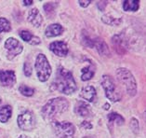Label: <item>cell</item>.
I'll return each instance as SVG.
<instances>
[{
	"mask_svg": "<svg viewBox=\"0 0 146 138\" xmlns=\"http://www.w3.org/2000/svg\"><path fill=\"white\" fill-rule=\"evenodd\" d=\"M116 76L120 82L126 88V91L127 94L129 96H134L137 91V84L131 72L127 69L119 68L116 70Z\"/></svg>",
	"mask_w": 146,
	"mask_h": 138,
	"instance_id": "3957f363",
	"label": "cell"
},
{
	"mask_svg": "<svg viewBox=\"0 0 146 138\" xmlns=\"http://www.w3.org/2000/svg\"><path fill=\"white\" fill-rule=\"evenodd\" d=\"M16 81L15 73L11 70L2 71L0 70V85L1 86H12Z\"/></svg>",
	"mask_w": 146,
	"mask_h": 138,
	"instance_id": "9c48e42d",
	"label": "cell"
},
{
	"mask_svg": "<svg viewBox=\"0 0 146 138\" xmlns=\"http://www.w3.org/2000/svg\"><path fill=\"white\" fill-rule=\"evenodd\" d=\"M93 76H94V71L91 69L90 66H87L82 69V76H81L82 80H84V81L90 80V79L93 77Z\"/></svg>",
	"mask_w": 146,
	"mask_h": 138,
	"instance_id": "d6986e66",
	"label": "cell"
},
{
	"mask_svg": "<svg viewBox=\"0 0 146 138\" xmlns=\"http://www.w3.org/2000/svg\"><path fill=\"white\" fill-rule=\"evenodd\" d=\"M30 43L32 45H37V44L40 43V39H39L37 37H33V38H32L31 41H30Z\"/></svg>",
	"mask_w": 146,
	"mask_h": 138,
	"instance_id": "4316f807",
	"label": "cell"
},
{
	"mask_svg": "<svg viewBox=\"0 0 146 138\" xmlns=\"http://www.w3.org/2000/svg\"><path fill=\"white\" fill-rule=\"evenodd\" d=\"M78 3H79V5L82 7V8H86V7H88L90 4V1H79Z\"/></svg>",
	"mask_w": 146,
	"mask_h": 138,
	"instance_id": "f1b7e54d",
	"label": "cell"
},
{
	"mask_svg": "<svg viewBox=\"0 0 146 138\" xmlns=\"http://www.w3.org/2000/svg\"><path fill=\"white\" fill-rule=\"evenodd\" d=\"M84 138H93V137H90V136H87V137H84Z\"/></svg>",
	"mask_w": 146,
	"mask_h": 138,
	"instance_id": "1f68e13d",
	"label": "cell"
},
{
	"mask_svg": "<svg viewBox=\"0 0 146 138\" xmlns=\"http://www.w3.org/2000/svg\"><path fill=\"white\" fill-rule=\"evenodd\" d=\"M63 32L62 26L59 23H54V24H50L46 30V36L48 37H57L60 36Z\"/></svg>",
	"mask_w": 146,
	"mask_h": 138,
	"instance_id": "5bb4252c",
	"label": "cell"
},
{
	"mask_svg": "<svg viewBox=\"0 0 146 138\" xmlns=\"http://www.w3.org/2000/svg\"><path fill=\"white\" fill-rule=\"evenodd\" d=\"M108 119H109V121H111V122H116L117 124H123L124 123V118L122 116H120L119 114H117V113L115 112H112V113H110V114L108 115Z\"/></svg>",
	"mask_w": 146,
	"mask_h": 138,
	"instance_id": "ffe728a7",
	"label": "cell"
},
{
	"mask_svg": "<svg viewBox=\"0 0 146 138\" xmlns=\"http://www.w3.org/2000/svg\"><path fill=\"white\" fill-rule=\"evenodd\" d=\"M28 21L33 24L35 27H39L42 24L43 22V18H42V15L40 12L38 11L37 9H32L29 12V16H28Z\"/></svg>",
	"mask_w": 146,
	"mask_h": 138,
	"instance_id": "7c38bea8",
	"label": "cell"
},
{
	"mask_svg": "<svg viewBox=\"0 0 146 138\" xmlns=\"http://www.w3.org/2000/svg\"><path fill=\"white\" fill-rule=\"evenodd\" d=\"M12 113V108L10 105H5L0 109V121L7 122L10 119Z\"/></svg>",
	"mask_w": 146,
	"mask_h": 138,
	"instance_id": "e0dca14e",
	"label": "cell"
},
{
	"mask_svg": "<svg viewBox=\"0 0 146 138\" xmlns=\"http://www.w3.org/2000/svg\"><path fill=\"white\" fill-rule=\"evenodd\" d=\"M53 128L59 138H74V127L70 122H55Z\"/></svg>",
	"mask_w": 146,
	"mask_h": 138,
	"instance_id": "8992f818",
	"label": "cell"
},
{
	"mask_svg": "<svg viewBox=\"0 0 146 138\" xmlns=\"http://www.w3.org/2000/svg\"><path fill=\"white\" fill-rule=\"evenodd\" d=\"M140 2L137 0H126L123 2V9L126 11H135L139 9Z\"/></svg>",
	"mask_w": 146,
	"mask_h": 138,
	"instance_id": "ac0fdd59",
	"label": "cell"
},
{
	"mask_svg": "<svg viewBox=\"0 0 146 138\" xmlns=\"http://www.w3.org/2000/svg\"><path fill=\"white\" fill-rule=\"evenodd\" d=\"M53 86L56 90L65 94H71L76 91V84L74 82L72 73L63 67H59Z\"/></svg>",
	"mask_w": 146,
	"mask_h": 138,
	"instance_id": "6da1fadb",
	"label": "cell"
},
{
	"mask_svg": "<svg viewBox=\"0 0 146 138\" xmlns=\"http://www.w3.org/2000/svg\"><path fill=\"white\" fill-rule=\"evenodd\" d=\"M44 9L48 14L51 13L55 9V4L54 3H47V4L44 5Z\"/></svg>",
	"mask_w": 146,
	"mask_h": 138,
	"instance_id": "cb8c5ba5",
	"label": "cell"
},
{
	"mask_svg": "<svg viewBox=\"0 0 146 138\" xmlns=\"http://www.w3.org/2000/svg\"><path fill=\"white\" fill-rule=\"evenodd\" d=\"M11 29V25L6 18H0V33L2 32H9Z\"/></svg>",
	"mask_w": 146,
	"mask_h": 138,
	"instance_id": "44dd1931",
	"label": "cell"
},
{
	"mask_svg": "<svg viewBox=\"0 0 146 138\" xmlns=\"http://www.w3.org/2000/svg\"><path fill=\"white\" fill-rule=\"evenodd\" d=\"M23 4H24V5H26V6H28V5H32V4H33V1H23Z\"/></svg>",
	"mask_w": 146,
	"mask_h": 138,
	"instance_id": "f546056e",
	"label": "cell"
},
{
	"mask_svg": "<svg viewBox=\"0 0 146 138\" xmlns=\"http://www.w3.org/2000/svg\"><path fill=\"white\" fill-rule=\"evenodd\" d=\"M49 49L56 55L63 57L68 53V47L62 41H56L49 45Z\"/></svg>",
	"mask_w": 146,
	"mask_h": 138,
	"instance_id": "30bf717a",
	"label": "cell"
},
{
	"mask_svg": "<svg viewBox=\"0 0 146 138\" xmlns=\"http://www.w3.org/2000/svg\"><path fill=\"white\" fill-rule=\"evenodd\" d=\"M68 108V101L65 98L58 97L49 100L42 108V115L45 119H53L62 114Z\"/></svg>",
	"mask_w": 146,
	"mask_h": 138,
	"instance_id": "7a4b0ae2",
	"label": "cell"
},
{
	"mask_svg": "<svg viewBox=\"0 0 146 138\" xmlns=\"http://www.w3.org/2000/svg\"><path fill=\"white\" fill-rule=\"evenodd\" d=\"M102 85L105 91L106 96L113 102H117L121 100V93L117 90L113 79L108 75H104L102 77Z\"/></svg>",
	"mask_w": 146,
	"mask_h": 138,
	"instance_id": "5b68a950",
	"label": "cell"
},
{
	"mask_svg": "<svg viewBox=\"0 0 146 138\" xmlns=\"http://www.w3.org/2000/svg\"><path fill=\"white\" fill-rule=\"evenodd\" d=\"M74 111H76V114H78L79 116H82V117H87L90 115V107H88V105H87L85 102H82V101H79L76 103V107H74Z\"/></svg>",
	"mask_w": 146,
	"mask_h": 138,
	"instance_id": "9a60e30c",
	"label": "cell"
},
{
	"mask_svg": "<svg viewBox=\"0 0 146 138\" xmlns=\"http://www.w3.org/2000/svg\"><path fill=\"white\" fill-rule=\"evenodd\" d=\"M19 138H29V137H28V136H26V135H21Z\"/></svg>",
	"mask_w": 146,
	"mask_h": 138,
	"instance_id": "4dcf8cb0",
	"label": "cell"
},
{
	"mask_svg": "<svg viewBox=\"0 0 146 138\" xmlns=\"http://www.w3.org/2000/svg\"><path fill=\"white\" fill-rule=\"evenodd\" d=\"M18 125L23 131H30L35 126V117L30 111H25L18 117Z\"/></svg>",
	"mask_w": 146,
	"mask_h": 138,
	"instance_id": "52a82bcc",
	"label": "cell"
},
{
	"mask_svg": "<svg viewBox=\"0 0 146 138\" xmlns=\"http://www.w3.org/2000/svg\"><path fill=\"white\" fill-rule=\"evenodd\" d=\"M93 47H95L98 49V51L102 55H109L110 51L108 46L106 45V43L102 39H96L93 40Z\"/></svg>",
	"mask_w": 146,
	"mask_h": 138,
	"instance_id": "2e32d148",
	"label": "cell"
},
{
	"mask_svg": "<svg viewBox=\"0 0 146 138\" xmlns=\"http://www.w3.org/2000/svg\"><path fill=\"white\" fill-rule=\"evenodd\" d=\"M19 90L24 96H32L35 93L34 89H32V88H29L27 86H21Z\"/></svg>",
	"mask_w": 146,
	"mask_h": 138,
	"instance_id": "7402d4cb",
	"label": "cell"
},
{
	"mask_svg": "<svg viewBox=\"0 0 146 138\" xmlns=\"http://www.w3.org/2000/svg\"><path fill=\"white\" fill-rule=\"evenodd\" d=\"M5 49L8 51V57L10 59L22 52L23 45L14 37H9L5 42Z\"/></svg>",
	"mask_w": 146,
	"mask_h": 138,
	"instance_id": "ba28073f",
	"label": "cell"
},
{
	"mask_svg": "<svg viewBox=\"0 0 146 138\" xmlns=\"http://www.w3.org/2000/svg\"><path fill=\"white\" fill-rule=\"evenodd\" d=\"M113 47L116 49V51L118 53L122 54L126 52V40H125L124 37L122 35H116L113 37Z\"/></svg>",
	"mask_w": 146,
	"mask_h": 138,
	"instance_id": "8fae6325",
	"label": "cell"
},
{
	"mask_svg": "<svg viewBox=\"0 0 146 138\" xmlns=\"http://www.w3.org/2000/svg\"><path fill=\"white\" fill-rule=\"evenodd\" d=\"M80 96L86 99L88 102H93L96 97V90L92 86H87L82 89Z\"/></svg>",
	"mask_w": 146,
	"mask_h": 138,
	"instance_id": "4fadbf2b",
	"label": "cell"
},
{
	"mask_svg": "<svg viewBox=\"0 0 146 138\" xmlns=\"http://www.w3.org/2000/svg\"><path fill=\"white\" fill-rule=\"evenodd\" d=\"M35 70H36L37 77L41 82H45L48 79L51 75V67L48 61L47 57L44 54H38L36 61H35Z\"/></svg>",
	"mask_w": 146,
	"mask_h": 138,
	"instance_id": "277c9868",
	"label": "cell"
},
{
	"mask_svg": "<svg viewBox=\"0 0 146 138\" xmlns=\"http://www.w3.org/2000/svg\"><path fill=\"white\" fill-rule=\"evenodd\" d=\"M24 73L27 77H30L32 75V67L29 63H24Z\"/></svg>",
	"mask_w": 146,
	"mask_h": 138,
	"instance_id": "484cf974",
	"label": "cell"
},
{
	"mask_svg": "<svg viewBox=\"0 0 146 138\" xmlns=\"http://www.w3.org/2000/svg\"><path fill=\"white\" fill-rule=\"evenodd\" d=\"M130 127H131V129L134 131V133H137L138 131H139V122H138V120L136 119L133 118L132 119H131Z\"/></svg>",
	"mask_w": 146,
	"mask_h": 138,
	"instance_id": "d4e9b609",
	"label": "cell"
},
{
	"mask_svg": "<svg viewBox=\"0 0 146 138\" xmlns=\"http://www.w3.org/2000/svg\"><path fill=\"white\" fill-rule=\"evenodd\" d=\"M82 127H84V128H86V129H91L92 125L88 121H83V123H82Z\"/></svg>",
	"mask_w": 146,
	"mask_h": 138,
	"instance_id": "83f0119b",
	"label": "cell"
},
{
	"mask_svg": "<svg viewBox=\"0 0 146 138\" xmlns=\"http://www.w3.org/2000/svg\"><path fill=\"white\" fill-rule=\"evenodd\" d=\"M20 36H21V37H22L24 41H26V42H30L32 38H33V36H32V34L30 33L29 31H27V30L21 31L20 32Z\"/></svg>",
	"mask_w": 146,
	"mask_h": 138,
	"instance_id": "603a6c76",
	"label": "cell"
}]
</instances>
